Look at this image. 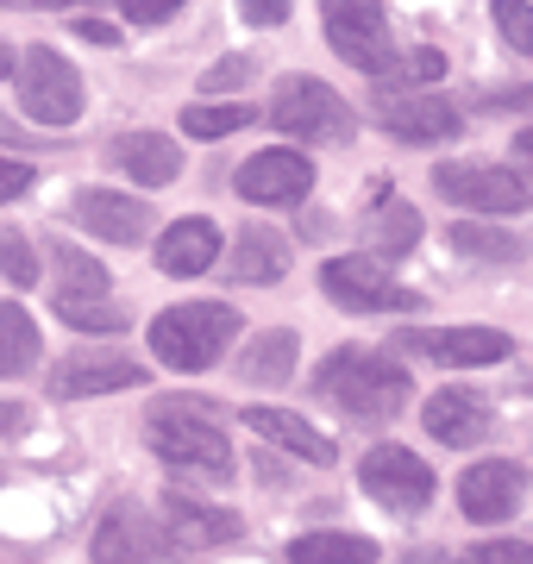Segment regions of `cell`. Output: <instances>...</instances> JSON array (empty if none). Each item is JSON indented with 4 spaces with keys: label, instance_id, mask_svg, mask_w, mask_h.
Instances as JSON below:
<instances>
[{
    "label": "cell",
    "instance_id": "cell-1",
    "mask_svg": "<svg viewBox=\"0 0 533 564\" xmlns=\"http://www.w3.org/2000/svg\"><path fill=\"white\" fill-rule=\"evenodd\" d=\"M144 445H151L176 477H202V484H226V477H232V445H226V426L214 421V408L207 402L151 408Z\"/></svg>",
    "mask_w": 533,
    "mask_h": 564
},
{
    "label": "cell",
    "instance_id": "cell-2",
    "mask_svg": "<svg viewBox=\"0 0 533 564\" xmlns=\"http://www.w3.org/2000/svg\"><path fill=\"white\" fill-rule=\"evenodd\" d=\"M320 395L339 402L351 421H390L409 408V370L390 364L370 345H339L327 364H320Z\"/></svg>",
    "mask_w": 533,
    "mask_h": 564
},
{
    "label": "cell",
    "instance_id": "cell-3",
    "mask_svg": "<svg viewBox=\"0 0 533 564\" xmlns=\"http://www.w3.org/2000/svg\"><path fill=\"white\" fill-rule=\"evenodd\" d=\"M239 333V314L226 302H183L151 321V351L170 370H207Z\"/></svg>",
    "mask_w": 533,
    "mask_h": 564
},
{
    "label": "cell",
    "instance_id": "cell-4",
    "mask_svg": "<svg viewBox=\"0 0 533 564\" xmlns=\"http://www.w3.org/2000/svg\"><path fill=\"white\" fill-rule=\"evenodd\" d=\"M320 32H327L333 57L365 76H395V63H402L390 44L383 0H320Z\"/></svg>",
    "mask_w": 533,
    "mask_h": 564
},
{
    "label": "cell",
    "instance_id": "cell-5",
    "mask_svg": "<svg viewBox=\"0 0 533 564\" xmlns=\"http://www.w3.org/2000/svg\"><path fill=\"white\" fill-rule=\"evenodd\" d=\"M13 88H20L25 120H39V126L83 120V76L51 44H25V57H13Z\"/></svg>",
    "mask_w": 533,
    "mask_h": 564
},
{
    "label": "cell",
    "instance_id": "cell-6",
    "mask_svg": "<svg viewBox=\"0 0 533 564\" xmlns=\"http://www.w3.org/2000/svg\"><path fill=\"white\" fill-rule=\"evenodd\" d=\"M270 120L295 132V139L308 144H346L351 139V107L333 95L320 76H283L276 82V95H270Z\"/></svg>",
    "mask_w": 533,
    "mask_h": 564
},
{
    "label": "cell",
    "instance_id": "cell-7",
    "mask_svg": "<svg viewBox=\"0 0 533 564\" xmlns=\"http://www.w3.org/2000/svg\"><path fill=\"white\" fill-rule=\"evenodd\" d=\"M320 289H327L346 314H414V307H421V295H414L409 282H395L377 258L320 263Z\"/></svg>",
    "mask_w": 533,
    "mask_h": 564
},
{
    "label": "cell",
    "instance_id": "cell-8",
    "mask_svg": "<svg viewBox=\"0 0 533 564\" xmlns=\"http://www.w3.org/2000/svg\"><path fill=\"white\" fill-rule=\"evenodd\" d=\"M358 484L390 514H421L433 502V464H421L409 445H370L365 464H358Z\"/></svg>",
    "mask_w": 533,
    "mask_h": 564
},
{
    "label": "cell",
    "instance_id": "cell-9",
    "mask_svg": "<svg viewBox=\"0 0 533 564\" xmlns=\"http://www.w3.org/2000/svg\"><path fill=\"white\" fill-rule=\"evenodd\" d=\"M402 351L427 364H446V370H471V364H502L514 351L509 333H496V326H402L395 333Z\"/></svg>",
    "mask_w": 533,
    "mask_h": 564
},
{
    "label": "cell",
    "instance_id": "cell-10",
    "mask_svg": "<svg viewBox=\"0 0 533 564\" xmlns=\"http://www.w3.org/2000/svg\"><path fill=\"white\" fill-rule=\"evenodd\" d=\"M433 182L465 214H521L527 207V182L514 176V170H502V163H439Z\"/></svg>",
    "mask_w": 533,
    "mask_h": 564
},
{
    "label": "cell",
    "instance_id": "cell-11",
    "mask_svg": "<svg viewBox=\"0 0 533 564\" xmlns=\"http://www.w3.org/2000/svg\"><path fill=\"white\" fill-rule=\"evenodd\" d=\"M377 126L395 132V139H409V144H439V139H458L465 113L446 95L414 88V95H377Z\"/></svg>",
    "mask_w": 533,
    "mask_h": 564
},
{
    "label": "cell",
    "instance_id": "cell-12",
    "mask_svg": "<svg viewBox=\"0 0 533 564\" xmlns=\"http://www.w3.org/2000/svg\"><path fill=\"white\" fill-rule=\"evenodd\" d=\"M314 188V163L302 151H258V158L239 163V195L258 207H295L308 202Z\"/></svg>",
    "mask_w": 533,
    "mask_h": 564
},
{
    "label": "cell",
    "instance_id": "cell-13",
    "mask_svg": "<svg viewBox=\"0 0 533 564\" xmlns=\"http://www.w3.org/2000/svg\"><path fill=\"white\" fill-rule=\"evenodd\" d=\"M151 377V364H132L120 351H88V358H63L51 370V395L76 402V395H113V389H139Z\"/></svg>",
    "mask_w": 533,
    "mask_h": 564
},
{
    "label": "cell",
    "instance_id": "cell-14",
    "mask_svg": "<svg viewBox=\"0 0 533 564\" xmlns=\"http://www.w3.org/2000/svg\"><path fill=\"white\" fill-rule=\"evenodd\" d=\"M521 489H527V470L509 458H483L471 464L465 477H458V508L471 514L477 527H490V521H509L514 502H521Z\"/></svg>",
    "mask_w": 533,
    "mask_h": 564
},
{
    "label": "cell",
    "instance_id": "cell-15",
    "mask_svg": "<svg viewBox=\"0 0 533 564\" xmlns=\"http://www.w3.org/2000/svg\"><path fill=\"white\" fill-rule=\"evenodd\" d=\"M69 214H76L83 232H95V239H107V245H139L144 232H151V207L132 202V195H113V188H83V195L69 202Z\"/></svg>",
    "mask_w": 533,
    "mask_h": 564
},
{
    "label": "cell",
    "instance_id": "cell-16",
    "mask_svg": "<svg viewBox=\"0 0 533 564\" xmlns=\"http://www.w3.org/2000/svg\"><path fill=\"white\" fill-rule=\"evenodd\" d=\"M170 527H157L151 514H139V508H107L101 533H95V558L101 564H120V558H157V552H170Z\"/></svg>",
    "mask_w": 533,
    "mask_h": 564
},
{
    "label": "cell",
    "instance_id": "cell-17",
    "mask_svg": "<svg viewBox=\"0 0 533 564\" xmlns=\"http://www.w3.org/2000/svg\"><path fill=\"white\" fill-rule=\"evenodd\" d=\"M246 426L258 433L264 445H276V452H295L302 464H333V433H320L314 421H302V414H289V408H246Z\"/></svg>",
    "mask_w": 533,
    "mask_h": 564
},
{
    "label": "cell",
    "instance_id": "cell-18",
    "mask_svg": "<svg viewBox=\"0 0 533 564\" xmlns=\"http://www.w3.org/2000/svg\"><path fill=\"white\" fill-rule=\"evenodd\" d=\"M164 527L176 545H195V552H207V545H226L246 533V521L239 514H226V508H207L195 502V496H183V489H170L164 496Z\"/></svg>",
    "mask_w": 533,
    "mask_h": 564
},
{
    "label": "cell",
    "instance_id": "cell-19",
    "mask_svg": "<svg viewBox=\"0 0 533 564\" xmlns=\"http://www.w3.org/2000/svg\"><path fill=\"white\" fill-rule=\"evenodd\" d=\"M421 421L439 445H477L490 433V408L477 389H433L427 408H421Z\"/></svg>",
    "mask_w": 533,
    "mask_h": 564
},
{
    "label": "cell",
    "instance_id": "cell-20",
    "mask_svg": "<svg viewBox=\"0 0 533 564\" xmlns=\"http://www.w3.org/2000/svg\"><path fill=\"white\" fill-rule=\"evenodd\" d=\"M107 158L120 163L132 182H144V188H164V182L183 176V151L164 132H120V139L107 144Z\"/></svg>",
    "mask_w": 533,
    "mask_h": 564
},
{
    "label": "cell",
    "instance_id": "cell-21",
    "mask_svg": "<svg viewBox=\"0 0 533 564\" xmlns=\"http://www.w3.org/2000/svg\"><path fill=\"white\" fill-rule=\"evenodd\" d=\"M220 263V226L214 220H176L157 239V270L164 276H202Z\"/></svg>",
    "mask_w": 533,
    "mask_h": 564
},
{
    "label": "cell",
    "instance_id": "cell-22",
    "mask_svg": "<svg viewBox=\"0 0 533 564\" xmlns=\"http://www.w3.org/2000/svg\"><path fill=\"white\" fill-rule=\"evenodd\" d=\"M283 270H289V245L270 226H246L232 239V258H226V276L232 282H283Z\"/></svg>",
    "mask_w": 533,
    "mask_h": 564
},
{
    "label": "cell",
    "instance_id": "cell-23",
    "mask_svg": "<svg viewBox=\"0 0 533 564\" xmlns=\"http://www.w3.org/2000/svg\"><path fill=\"white\" fill-rule=\"evenodd\" d=\"M295 351H302V339H295L289 326L258 333V339L246 345V358H239V383H258V389L289 383V377H295Z\"/></svg>",
    "mask_w": 533,
    "mask_h": 564
},
{
    "label": "cell",
    "instance_id": "cell-24",
    "mask_svg": "<svg viewBox=\"0 0 533 564\" xmlns=\"http://www.w3.org/2000/svg\"><path fill=\"white\" fill-rule=\"evenodd\" d=\"M39 351H44V339H39V326H32V314L0 302V377H25L39 364Z\"/></svg>",
    "mask_w": 533,
    "mask_h": 564
},
{
    "label": "cell",
    "instance_id": "cell-25",
    "mask_svg": "<svg viewBox=\"0 0 533 564\" xmlns=\"http://www.w3.org/2000/svg\"><path fill=\"white\" fill-rule=\"evenodd\" d=\"M452 251L483 258V263H521L527 258V239L521 232H502V226H483V220H458L452 226Z\"/></svg>",
    "mask_w": 533,
    "mask_h": 564
},
{
    "label": "cell",
    "instance_id": "cell-26",
    "mask_svg": "<svg viewBox=\"0 0 533 564\" xmlns=\"http://www.w3.org/2000/svg\"><path fill=\"white\" fill-rule=\"evenodd\" d=\"M51 258H57V302H95V295H107V270L95 258L69 251V245H57Z\"/></svg>",
    "mask_w": 533,
    "mask_h": 564
},
{
    "label": "cell",
    "instance_id": "cell-27",
    "mask_svg": "<svg viewBox=\"0 0 533 564\" xmlns=\"http://www.w3.org/2000/svg\"><path fill=\"white\" fill-rule=\"evenodd\" d=\"M365 232H370V245H377V251H409L414 239H421V220H414V207L409 202H395V195H383V207H377V214H370L365 220Z\"/></svg>",
    "mask_w": 533,
    "mask_h": 564
},
{
    "label": "cell",
    "instance_id": "cell-28",
    "mask_svg": "<svg viewBox=\"0 0 533 564\" xmlns=\"http://www.w3.org/2000/svg\"><path fill=\"white\" fill-rule=\"evenodd\" d=\"M289 558H302V564H314V558L370 564V558H377V545H370V540H358V533H302V540L289 545Z\"/></svg>",
    "mask_w": 533,
    "mask_h": 564
},
{
    "label": "cell",
    "instance_id": "cell-29",
    "mask_svg": "<svg viewBox=\"0 0 533 564\" xmlns=\"http://www.w3.org/2000/svg\"><path fill=\"white\" fill-rule=\"evenodd\" d=\"M258 113L251 107H239V101H202V107H188L183 113V132L188 139H226V132H239V126H251Z\"/></svg>",
    "mask_w": 533,
    "mask_h": 564
},
{
    "label": "cell",
    "instance_id": "cell-30",
    "mask_svg": "<svg viewBox=\"0 0 533 564\" xmlns=\"http://www.w3.org/2000/svg\"><path fill=\"white\" fill-rule=\"evenodd\" d=\"M57 314L76 326V333H126V321H132V314L113 307L107 295H95V302H57Z\"/></svg>",
    "mask_w": 533,
    "mask_h": 564
},
{
    "label": "cell",
    "instance_id": "cell-31",
    "mask_svg": "<svg viewBox=\"0 0 533 564\" xmlns=\"http://www.w3.org/2000/svg\"><path fill=\"white\" fill-rule=\"evenodd\" d=\"M0 276L20 282V289H32V282H39V251H32V239H20V232H0Z\"/></svg>",
    "mask_w": 533,
    "mask_h": 564
},
{
    "label": "cell",
    "instance_id": "cell-32",
    "mask_svg": "<svg viewBox=\"0 0 533 564\" xmlns=\"http://www.w3.org/2000/svg\"><path fill=\"white\" fill-rule=\"evenodd\" d=\"M496 25L521 57H533V0H496Z\"/></svg>",
    "mask_w": 533,
    "mask_h": 564
},
{
    "label": "cell",
    "instance_id": "cell-33",
    "mask_svg": "<svg viewBox=\"0 0 533 564\" xmlns=\"http://www.w3.org/2000/svg\"><path fill=\"white\" fill-rule=\"evenodd\" d=\"M395 76H409L414 88H427V82L446 76V57H439V51H409V57L395 63Z\"/></svg>",
    "mask_w": 533,
    "mask_h": 564
},
{
    "label": "cell",
    "instance_id": "cell-34",
    "mask_svg": "<svg viewBox=\"0 0 533 564\" xmlns=\"http://www.w3.org/2000/svg\"><path fill=\"white\" fill-rule=\"evenodd\" d=\"M239 82H251V57H220L202 76V88H207V95H226V88H239Z\"/></svg>",
    "mask_w": 533,
    "mask_h": 564
},
{
    "label": "cell",
    "instance_id": "cell-35",
    "mask_svg": "<svg viewBox=\"0 0 533 564\" xmlns=\"http://www.w3.org/2000/svg\"><path fill=\"white\" fill-rule=\"evenodd\" d=\"M25 188H32V163L0 158V207H7V202H20Z\"/></svg>",
    "mask_w": 533,
    "mask_h": 564
},
{
    "label": "cell",
    "instance_id": "cell-36",
    "mask_svg": "<svg viewBox=\"0 0 533 564\" xmlns=\"http://www.w3.org/2000/svg\"><path fill=\"white\" fill-rule=\"evenodd\" d=\"M477 558H483V564H533V545H521V540H490V545H477Z\"/></svg>",
    "mask_w": 533,
    "mask_h": 564
},
{
    "label": "cell",
    "instance_id": "cell-37",
    "mask_svg": "<svg viewBox=\"0 0 533 564\" xmlns=\"http://www.w3.org/2000/svg\"><path fill=\"white\" fill-rule=\"evenodd\" d=\"M183 0H120V13L126 20H139V25H157V20H170Z\"/></svg>",
    "mask_w": 533,
    "mask_h": 564
},
{
    "label": "cell",
    "instance_id": "cell-38",
    "mask_svg": "<svg viewBox=\"0 0 533 564\" xmlns=\"http://www.w3.org/2000/svg\"><path fill=\"white\" fill-rule=\"evenodd\" d=\"M477 107H514V113H521V107H533V82L527 88H483V95H477Z\"/></svg>",
    "mask_w": 533,
    "mask_h": 564
},
{
    "label": "cell",
    "instance_id": "cell-39",
    "mask_svg": "<svg viewBox=\"0 0 533 564\" xmlns=\"http://www.w3.org/2000/svg\"><path fill=\"white\" fill-rule=\"evenodd\" d=\"M239 13L251 25H283L289 20V0H239Z\"/></svg>",
    "mask_w": 533,
    "mask_h": 564
},
{
    "label": "cell",
    "instance_id": "cell-40",
    "mask_svg": "<svg viewBox=\"0 0 533 564\" xmlns=\"http://www.w3.org/2000/svg\"><path fill=\"white\" fill-rule=\"evenodd\" d=\"M32 426V408L25 402H0V440H13V433H25Z\"/></svg>",
    "mask_w": 533,
    "mask_h": 564
},
{
    "label": "cell",
    "instance_id": "cell-41",
    "mask_svg": "<svg viewBox=\"0 0 533 564\" xmlns=\"http://www.w3.org/2000/svg\"><path fill=\"white\" fill-rule=\"evenodd\" d=\"M76 32H83L88 44H113V39H120V32H113V25H101V20H76Z\"/></svg>",
    "mask_w": 533,
    "mask_h": 564
},
{
    "label": "cell",
    "instance_id": "cell-42",
    "mask_svg": "<svg viewBox=\"0 0 533 564\" xmlns=\"http://www.w3.org/2000/svg\"><path fill=\"white\" fill-rule=\"evenodd\" d=\"M514 163H521V170H527V182H533V126L514 139Z\"/></svg>",
    "mask_w": 533,
    "mask_h": 564
},
{
    "label": "cell",
    "instance_id": "cell-43",
    "mask_svg": "<svg viewBox=\"0 0 533 564\" xmlns=\"http://www.w3.org/2000/svg\"><path fill=\"white\" fill-rule=\"evenodd\" d=\"M0 76H13V51L7 44H0Z\"/></svg>",
    "mask_w": 533,
    "mask_h": 564
},
{
    "label": "cell",
    "instance_id": "cell-44",
    "mask_svg": "<svg viewBox=\"0 0 533 564\" xmlns=\"http://www.w3.org/2000/svg\"><path fill=\"white\" fill-rule=\"evenodd\" d=\"M32 7H88V0H32Z\"/></svg>",
    "mask_w": 533,
    "mask_h": 564
}]
</instances>
